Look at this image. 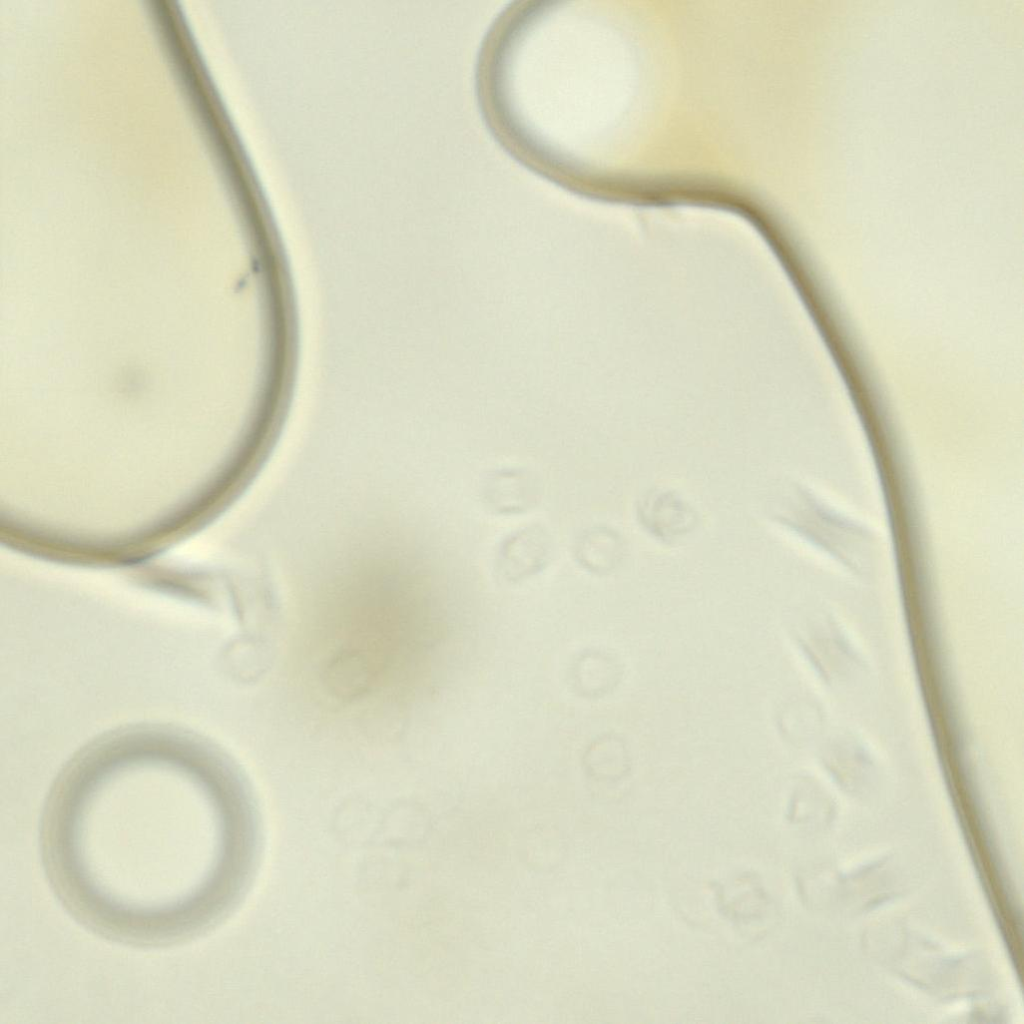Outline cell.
<instances>
[{"label": "cell", "mask_w": 1024, "mask_h": 1024, "mask_svg": "<svg viewBox=\"0 0 1024 1024\" xmlns=\"http://www.w3.org/2000/svg\"><path fill=\"white\" fill-rule=\"evenodd\" d=\"M248 806L233 773L185 790L61 787L42 822L45 871L80 923L137 946L191 939L229 909L245 873Z\"/></svg>", "instance_id": "cell-1"}]
</instances>
